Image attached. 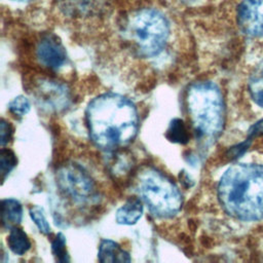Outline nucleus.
Masks as SVG:
<instances>
[{
  "label": "nucleus",
  "mask_w": 263,
  "mask_h": 263,
  "mask_svg": "<svg viewBox=\"0 0 263 263\" xmlns=\"http://www.w3.org/2000/svg\"><path fill=\"white\" fill-rule=\"evenodd\" d=\"M85 124L91 143L106 152L129 145L138 135L139 112L128 98L104 92L93 98L85 109Z\"/></svg>",
  "instance_id": "obj_1"
},
{
  "label": "nucleus",
  "mask_w": 263,
  "mask_h": 263,
  "mask_svg": "<svg viewBox=\"0 0 263 263\" xmlns=\"http://www.w3.org/2000/svg\"><path fill=\"white\" fill-rule=\"evenodd\" d=\"M217 193L229 216L242 221L263 219V165H231L220 178Z\"/></svg>",
  "instance_id": "obj_2"
},
{
  "label": "nucleus",
  "mask_w": 263,
  "mask_h": 263,
  "mask_svg": "<svg viewBox=\"0 0 263 263\" xmlns=\"http://www.w3.org/2000/svg\"><path fill=\"white\" fill-rule=\"evenodd\" d=\"M189 121L198 139L215 140L223 130L225 105L220 88L211 81L190 84L185 93Z\"/></svg>",
  "instance_id": "obj_3"
},
{
  "label": "nucleus",
  "mask_w": 263,
  "mask_h": 263,
  "mask_svg": "<svg viewBox=\"0 0 263 263\" xmlns=\"http://www.w3.org/2000/svg\"><path fill=\"white\" fill-rule=\"evenodd\" d=\"M138 196L156 218L170 219L182 209L183 195L176 183L163 172L147 166L136 178Z\"/></svg>",
  "instance_id": "obj_4"
},
{
  "label": "nucleus",
  "mask_w": 263,
  "mask_h": 263,
  "mask_svg": "<svg viewBox=\"0 0 263 263\" xmlns=\"http://www.w3.org/2000/svg\"><path fill=\"white\" fill-rule=\"evenodd\" d=\"M124 33L126 40L139 57L153 58L166 46L171 27L160 11L142 8L129 17Z\"/></svg>",
  "instance_id": "obj_5"
},
{
  "label": "nucleus",
  "mask_w": 263,
  "mask_h": 263,
  "mask_svg": "<svg viewBox=\"0 0 263 263\" xmlns=\"http://www.w3.org/2000/svg\"><path fill=\"white\" fill-rule=\"evenodd\" d=\"M57 186L71 204L87 209L100 202V190L92 175L82 164L68 161L61 164L55 173Z\"/></svg>",
  "instance_id": "obj_6"
},
{
  "label": "nucleus",
  "mask_w": 263,
  "mask_h": 263,
  "mask_svg": "<svg viewBox=\"0 0 263 263\" xmlns=\"http://www.w3.org/2000/svg\"><path fill=\"white\" fill-rule=\"evenodd\" d=\"M31 93L38 106L47 112L60 113L71 102V95L67 85L51 78L36 79L32 85Z\"/></svg>",
  "instance_id": "obj_7"
},
{
  "label": "nucleus",
  "mask_w": 263,
  "mask_h": 263,
  "mask_svg": "<svg viewBox=\"0 0 263 263\" xmlns=\"http://www.w3.org/2000/svg\"><path fill=\"white\" fill-rule=\"evenodd\" d=\"M236 22L245 35L263 36V0H242L237 7Z\"/></svg>",
  "instance_id": "obj_8"
},
{
  "label": "nucleus",
  "mask_w": 263,
  "mask_h": 263,
  "mask_svg": "<svg viewBox=\"0 0 263 263\" xmlns=\"http://www.w3.org/2000/svg\"><path fill=\"white\" fill-rule=\"evenodd\" d=\"M36 58L41 66L58 71L66 64L67 53L57 36L45 34L37 42Z\"/></svg>",
  "instance_id": "obj_9"
},
{
  "label": "nucleus",
  "mask_w": 263,
  "mask_h": 263,
  "mask_svg": "<svg viewBox=\"0 0 263 263\" xmlns=\"http://www.w3.org/2000/svg\"><path fill=\"white\" fill-rule=\"evenodd\" d=\"M144 203L139 196H133L118 208L115 214V220L120 225H134L142 217Z\"/></svg>",
  "instance_id": "obj_10"
},
{
  "label": "nucleus",
  "mask_w": 263,
  "mask_h": 263,
  "mask_svg": "<svg viewBox=\"0 0 263 263\" xmlns=\"http://www.w3.org/2000/svg\"><path fill=\"white\" fill-rule=\"evenodd\" d=\"M98 260L103 263L107 262H130L129 254L116 241L111 239H102L98 251Z\"/></svg>",
  "instance_id": "obj_11"
},
{
  "label": "nucleus",
  "mask_w": 263,
  "mask_h": 263,
  "mask_svg": "<svg viewBox=\"0 0 263 263\" xmlns=\"http://www.w3.org/2000/svg\"><path fill=\"white\" fill-rule=\"evenodd\" d=\"M23 218V206L14 198H5L1 201V222L3 229L18 226Z\"/></svg>",
  "instance_id": "obj_12"
},
{
  "label": "nucleus",
  "mask_w": 263,
  "mask_h": 263,
  "mask_svg": "<svg viewBox=\"0 0 263 263\" xmlns=\"http://www.w3.org/2000/svg\"><path fill=\"white\" fill-rule=\"evenodd\" d=\"M6 242L9 250L18 256L25 255L32 246L28 234L18 226H14L9 229Z\"/></svg>",
  "instance_id": "obj_13"
},
{
  "label": "nucleus",
  "mask_w": 263,
  "mask_h": 263,
  "mask_svg": "<svg viewBox=\"0 0 263 263\" xmlns=\"http://www.w3.org/2000/svg\"><path fill=\"white\" fill-rule=\"evenodd\" d=\"M165 138L172 143L181 145L187 144L189 142L190 134L184 120L181 118H174L171 120L165 132Z\"/></svg>",
  "instance_id": "obj_14"
},
{
  "label": "nucleus",
  "mask_w": 263,
  "mask_h": 263,
  "mask_svg": "<svg viewBox=\"0 0 263 263\" xmlns=\"http://www.w3.org/2000/svg\"><path fill=\"white\" fill-rule=\"evenodd\" d=\"M249 90L254 102L263 107V61L255 67L250 76Z\"/></svg>",
  "instance_id": "obj_15"
},
{
  "label": "nucleus",
  "mask_w": 263,
  "mask_h": 263,
  "mask_svg": "<svg viewBox=\"0 0 263 263\" xmlns=\"http://www.w3.org/2000/svg\"><path fill=\"white\" fill-rule=\"evenodd\" d=\"M66 237L62 232H59L51 239V253L57 262L66 263L70 261V257L66 248Z\"/></svg>",
  "instance_id": "obj_16"
},
{
  "label": "nucleus",
  "mask_w": 263,
  "mask_h": 263,
  "mask_svg": "<svg viewBox=\"0 0 263 263\" xmlns=\"http://www.w3.org/2000/svg\"><path fill=\"white\" fill-rule=\"evenodd\" d=\"M17 163L16 155L9 148L2 147L0 154V164H1V175L2 181L6 179V177L10 174V172L15 167Z\"/></svg>",
  "instance_id": "obj_17"
},
{
  "label": "nucleus",
  "mask_w": 263,
  "mask_h": 263,
  "mask_svg": "<svg viewBox=\"0 0 263 263\" xmlns=\"http://www.w3.org/2000/svg\"><path fill=\"white\" fill-rule=\"evenodd\" d=\"M29 215L41 233L45 235H48L51 233L50 225L47 222V219L44 215L42 208L38 205H32L29 210Z\"/></svg>",
  "instance_id": "obj_18"
},
{
  "label": "nucleus",
  "mask_w": 263,
  "mask_h": 263,
  "mask_svg": "<svg viewBox=\"0 0 263 263\" xmlns=\"http://www.w3.org/2000/svg\"><path fill=\"white\" fill-rule=\"evenodd\" d=\"M30 109H31V104L29 99L22 95L11 100L8 105L9 112L17 117H22L26 115L30 111Z\"/></svg>",
  "instance_id": "obj_19"
},
{
  "label": "nucleus",
  "mask_w": 263,
  "mask_h": 263,
  "mask_svg": "<svg viewBox=\"0 0 263 263\" xmlns=\"http://www.w3.org/2000/svg\"><path fill=\"white\" fill-rule=\"evenodd\" d=\"M13 135V127L11 123L4 118L1 119V146L4 147L9 143Z\"/></svg>",
  "instance_id": "obj_20"
},
{
  "label": "nucleus",
  "mask_w": 263,
  "mask_h": 263,
  "mask_svg": "<svg viewBox=\"0 0 263 263\" xmlns=\"http://www.w3.org/2000/svg\"><path fill=\"white\" fill-rule=\"evenodd\" d=\"M11 1H16V2H27V1H31V0H11Z\"/></svg>",
  "instance_id": "obj_21"
}]
</instances>
